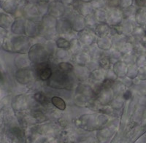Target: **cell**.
Returning a JSON list of instances; mask_svg holds the SVG:
<instances>
[{
	"mask_svg": "<svg viewBox=\"0 0 146 143\" xmlns=\"http://www.w3.org/2000/svg\"><path fill=\"white\" fill-rule=\"evenodd\" d=\"M108 5L110 7H116L120 5V0H108Z\"/></svg>",
	"mask_w": 146,
	"mask_h": 143,
	"instance_id": "obj_7",
	"label": "cell"
},
{
	"mask_svg": "<svg viewBox=\"0 0 146 143\" xmlns=\"http://www.w3.org/2000/svg\"><path fill=\"white\" fill-rule=\"evenodd\" d=\"M35 99L36 102H39L41 105H47L48 103V99L47 97H45L43 93H36L35 95Z\"/></svg>",
	"mask_w": 146,
	"mask_h": 143,
	"instance_id": "obj_4",
	"label": "cell"
},
{
	"mask_svg": "<svg viewBox=\"0 0 146 143\" xmlns=\"http://www.w3.org/2000/svg\"><path fill=\"white\" fill-rule=\"evenodd\" d=\"M80 1L83 3H91L93 0H80Z\"/></svg>",
	"mask_w": 146,
	"mask_h": 143,
	"instance_id": "obj_12",
	"label": "cell"
},
{
	"mask_svg": "<svg viewBox=\"0 0 146 143\" xmlns=\"http://www.w3.org/2000/svg\"><path fill=\"white\" fill-rule=\"evenodd\" d=\"M135 2L139 7H144L146 5V0H135Z\"/></svg>",
	"mask_w": 146,
	"mask_h": 143,
	"instance_id": "obj_8",
	"label": "cell"
},
{
	"mask_svg": "<svg viewBox=\"0 0 146 143\" xmlns=\"http://www.w3.org/2000/svg\"><path fill=\"white\" fill-rule=\"evenodd\" d=\"M131 92L130 91H126V93H125V94L123 95V97H124L125 99H129L130 98V97H131Z\"/></svg>",
	"mask_w": 146,
	"mask_h": 143,
	"instance_id": "obj_10",
	"label": "cell"
},
{
	"mask_svg": "<svg viewBox=\"0 0 146 143\" xmlns=\"http://www.w3.org/2000/svg\"><path fill=\"white\" fill-rule=\"evenodd\" d=\"M38 75L40 78L42 80H47L50 78L52 75L51 68L47 64H41L39 65L38 70H37Z\"/></svg>",
	"mask_w": 146,
	"mask_h": 143,
	"instance_id": "obj_2",
	"label": "cell"
},
{
	"mask_svg": "<svg viewBox=\"0 0 146 143\" xmlns=\"http://www.w3.org/2000/svg\"><path fill=\"white\" fill-rule=\"evenodd\" d=\"M59 68L64 72H71L73 70L72 65L70 64V63H64L59 64Z\"/></svg>",
	"mask_w": 146,
	"mask_h": 143,
	"instance_id": "obj_6",
	"label": "cell"
},
{
	"mask_svg": "<svg viewBox=\"0 0 146 143\" xmlns=\"http://www.w3.org/2000/svg\"><path fill=\"white\" fill-rule=\"evenodd\" d=\"M51 102L56 107L61 110H64L66 108V104L62 98L58 97H53L51 99Z\"/></svg>",
	"mask_w": 146,
	"mask_h": 143,
	"instance_id": "obj_3",
	"label": "cell"
},
{
	"mask_svg": "<svg viewBox=\"0 0 146 143\" xmlns=\"http://www.w3.org/2000/svg\"><path fill=\"white\" fill-rule=\"evenodd\" d=\"M48 15L54 18H59L64 15L65 12L64 5L60 0H55L48 3Z\"/></svg>",
	"mask_w": 146,
	"mask_h": 143,
	"instance_id": "obj_1",
	"label": "cell"
},
{
	"mask_svg": "<svg viewBox=\"0 0 146 143\" xmlns=\"http://www.w3.org/2000/svg\"><path fill=\"white\" fill-rule=\"evenodd\" d=\"M39 3H48L50 0H37Z\"/></svg>",
	"mask_w": 146,
	"mask_h": 143,
	"instance_id": "obj_11",
	"label": "cell"
},
{
	"mask_svg": "<svg viewBox=\"0 0 146 143\" xmlns=\"http://www.w3.org/2000/svg\"><path fill=\"white\" fill-rule=\"evenodd\" d=\"M64 5H70V4H72L74 2L75 0H60Z\"/></svg>",
	"mask_w": 146,
	"mask_h": 143,
	"instance_id": "obj_9",
	"label": "cell"
},
{
	"mask_svg": "<svg viewBox=\"0 0 146 143\" xmlns=\"http://www.w3.org/2000/svg\"><path fill=\"white\" fill-rule=\"evenodd\" d=\"M56 44L58 48H69L70 47V42L63 38L58 39L56 42Z\"/></svg>",
	"mask_w": 146,
	"mask_h": 143,
	"instance_id": "obj_5",
	"label": "cell"
}]
</instances>
